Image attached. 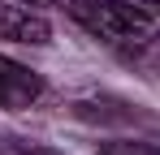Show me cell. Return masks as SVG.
<instances>
[{"instance_id": "3957f363", "label": "cell", "mask_w": 160, "mask_h": 155, "mask_svg": "<svg viewBox=\"0 0 160 155\" xmlns=\"http://www.w3.org/2000/svg\"><path fill=\"white\" fill-rule=\"evenodd\" d=\"M39 95H43V78L26 65H18L13 56H0V108L22 112L30 103H39Z\"/></svg>"}, {"instance_id": "5b68a950", "label": "cell", "mask_w": 160, "mask_h": 155, "mask_svg": "<svg viewBox=\"0 0 160 155\" xmlns=\"http://www.w3.org/2000/svg\"><path fill=\"white\" fill-rule=\"evenodd\" d=\"M134 9H143L147 17H160V0H130Z\"/></svg>"}, {"instance_id": "8992f818", "label": "cell", "mask_w": 160, "mask_h": 155, "mask_svg": "<svg viewBox=\"0 0 160 155\" xmlns=\"http://www.w3.org/2000/svg\"><path fill=\"white\" fill-rule=\"evenodd\" d=\"M18 155H65V151H52V147H30V151H18Z\"/></svg>"}, {"instance_id": "7a4b0ae2", "label": "cell", "mask_w": 160, "mask_h": 155, "mask_svg": "<svg viewBox=\"0 0 160 155\" xmlns=\"http://www.w3.org/2000/svg\"><path fill=\"white\" fill-rule=\"evenodd\" d=\"M0 39L43 48V43H52V22L39 9H30L26 0H0Z\"/></svg>"}, {"instance_id": "277c9868", "label": "cell", "mask_w": 160, "mask_h": 155, "mask_svg": "<svg viewBox=\"0 0 160 155\" xmlns=\"http://www.w3.org/2000/svg\"><path fill=\"white\" fill-rule=\"evenodd\" d=\"M95 147L100 155H160V142H143V138H104Z\"/></svg>"}, {"instance_id": "6da1fadb", "label": "cell", "mask_w": 160, "mask_h": 155, "mask_svg": "<svg viewBox=\"0 0 160 155\" xmlns=\"http://www.w3.org/2000/svg\"><path fill=\"white\" fill-rule=\"evenodd\" d=\"M78 26H87L104 43H147L156 35V17L134 9L130 0H56Z\"/></svg>"}, {"instance_id": "52a82bcc", "label": "cell", "mask_w": 160, "mask_h": 155, "mask_svg": "<svg viewBox=\"0 0 160 155\" xmlns=\"http://www.w3.org/2000/svg\"><path fill=\"white\" fill-rule=\"evenodd\" d=\"M152 39H156V43H160V30H156V35H152Z\"/></svg>"}]
</instances>
